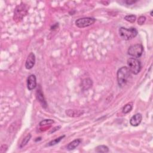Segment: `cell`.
I'll return each instance as SVG.
<instances>
[{
    "label": "cell",
    "mask_w": 153,
    "mask_h": 153,
    "mask_svg": "<svg viewBox=\"0 0 153 153\" xmlns=\"http://www.w3.org/2000/svg\"><path fill=\"white\" fill-rule=\"evenodd\" d=\"M142 120V115L140 113H137L135 115L132 116L130 120V124L134 127L138 126L141 124Z\"/></svg>",
    "instance_id": "9c48e42d"
},
{
    "label": "cell",
    "mask_w": 153,
    "mask_h": 153,
    "mask_svg": "<svg viewBox=\"0 0 153 153\" xmlns=\"http://www.w3.org/2000/svg\"><path fill=\"white\" fill-rule=\"evenodd\" d=\"M131 78V73L127 67L120 68L117 73V83L120 87H123L129 82Z\"/></svg>",
    "instance_id": "6da1fadb"
},
{
    "label": "cell",
    "mask_w": 153,
    "mask_h": 153,
    "mask_svg": "<svg viewBox=\"0 0 153 153\" xmlns=\"http://www.w3.org/2000/svg\"><path fill=\"white\" fill-rule=\"evenodd\" d=\"M25 4H21V5H18L16 10H15V13H14V16L15 18L17 19H21L25 16V13H26V8H25Z\"/></svg>",
    "instance_id": "8992f818"
},
{
    "label": "cell",
    "mask_w": 153,
    "mask_h": 153,
    "mask_svg": "<svg viewBox=\"0 0 153 153\" xmlns=\"http://www.w3.org/2000/svg\"><path fill=\"white\" fill-rule=\"evenodd\" d=\"M92 86V81L89 79V78H86L83 81V87L86 90L89 89L90 87H91Z\"/></svg>",
    "instance_id": "4fadbf2b"
},
{
    "label": "cell",
    "mask_w": 153,
    "mask_h": 153,
    "mask_svg": "<svg viewBox=\"0 0 153 153\" xmlns=\"http://www.w3.org/2000/svg\"><path fill=\"white\" fill-rule=\"evenodd\" d=\"M151 16H152V11L151 12Z\"/></svg>",
    "instance_id": "44dd1931"
},
{
    "label": "cell",
    "mask_w": 153,
    "mask_h": 153,
    "mask_svg": "<svg viewBox=\"0 0 153 153\" xmlns=\"http://www.w3.org/2000/svg\"><path fill=\"white\" fill-rule=\"evenodd\" d=\"M36 96H37V98L41 106L44 108H46L47 106V102L46 101V99H45L44 95L42 92V91L41 89H37V92H36Z\"/></svg>",
    "instance_id": "30bf717a"
},
{
    "label": "cell",
    "mask_w": 153,
    "mask_h": 153,
    "mask_svg": "<svg viewBox=\"0 0 153 153\" xmlns=\"http://www.w3.org/2000/svg\"><path fill=\"white\" fill-rule=\"evenodd\" d=\"M128 68L130 73L134 75L138 74L142 68V65L141 62L137 58H131L128 60Z\"/></svg>",
    "instance_id": "3957f363"
},
{
    "label": "cell",
    "mask_w": 153,
    "mask_h": 153,
    "mask_svg": "<svg viewBox=\"0 0 153 153\" xmlns=\"http://www.w3.org/2000/svg\"><path fill=\"white\" fill-rule=\"evenodd\" d=\"M37 86V78L34 74L30 75L27 80V87L29 91H32Z\"/></svg>",
    "instance_id": "ba28073f"
},
{
    "label": "cell",
    "mask_w": 153,
    "mask_h": 153,
    "mask_svg": "<svg viewBox=\"0 0 153 153\" xmlns=\"http://www.w3.org/2000/svg\"><path fill=\"white\" fill-rule=\"evenodd\" d=\"M54 122L55 121H54V120H53L52 119H45L40 123V126H43L53 124L54 123Z\"/></svg>",
    "instance_id": "ac0fdd59"
},
{
    "label": "cell",
    "mask_w": 153,
    "mask_h": 153,
    "mask_svg": "<svg viewBox=\"0 0 153 153\" xmlns=\"http://www.w3.org/2000/svg\"><path fill=\"white\" fill-rule=\"evenodd\" d=\"M31 138V134H28V135H27V136L23 139V140L22 141V143H21V146H20V148H22L24 147L27 144V143H28V142L30 141Z\"/></svg>",
    "instance_id": "2e32d148"
},
{
    "label": "cell",
    "mask_w": 153,
    "mask_h": 153,
    "mask_svg": "<svg viewBox=\"0 0 153 153\" xmlns=\"http://www.w3.org/2000/svg\"><path fill=\"white\" fill-rule=\"evenodd\" d=\"M119 34L123 40H129L137 37L138 35V31L134 28H126L121 27L119 30Z\"/></svg>",
    "instance_id": "7a4b0ae2"
},
{
    "label": "cell",
    "mask_w": 153,
    "mask_h": 153,
    "mask_svg": "<svg viewBox=\"0 0 153 153\" xmlns=\"http://www.w3.org/2000/svg\"><path fill=\"white\" fill-rule=\"evenodd\" d=\"M65 137V135H63V136H61V137H59V138H56V139H54V140L50 141V142L48 143V145H49V146H53V145H55L57 144V143H58L59 142H60V141L63 138H64Z\"/></svg>",
    "instance_id": "9a60e30c"
},
{
    "label": "cell",
    "mask_w": 153,
    "mask_h": 153,
    "mask_svg": "<svg viewBox=\"0 0 153 153\" xmlns=\"http://www.w3.org/2000/svg\"><path fill=\"white\" fill-rule=\"evenodd\" d=\"M95 151L96 152H109V148L106 145H99L95 148Z\"/></svg>",
    "instance_id": "7c38bea8"
},
{
    "label": "cell",
    "mask_w": 153,
    "mask_h": 153,
    "mask_svg": "<svg viewBox=\"0 0 153 153\" xmlns=\"http://www.w3.org/2000/svg\"><path fill=\"white\" fill-rule=\"evenodd\" d=\"M143 51V47L142 44H137L131 46L128 51V54L132 56L133 58H140Z\"/></svg>",
    "instance_id": "277c9868"
},
{
    "label": "cell",
    "mask_w": 153,
    "mask_h": 153,
    "mask_svg": "<svg viewBox=\"0 0 153 153\" xmlns=\"http://www.w3.org/2000/svg\"><path fill=\"white\" fill-rule=\"evenodd\" d=\"M133 109V104L132 103H129L126 105L123 108L122 111L124 114H126L129 113Z\"/></svg>",
    "instance_id": "5bb4252c"
},
{
    "label": "cell",
    "mask_w": 153,
    "mask_h": 153,
    "mask_svg": "<svg viewBox=\"0 0 153 153\" xmlns=\"http://www.w3.org/2000/svg\"><path fill=\"white\" fill-rule=\"evenodd\" d=\"M96 22V19L93 17H83L75 21V25L80 28H84L91 26Z\"/></svg>",
    "instance_id": "5b68a950"
},
{
    "label": "cell",
    "mask_w": 153,
    "mask_h": 153,
    "mask_svg": "<svg viewBox=\"0 0 153 153\" xmlns=\"http://www.w3.org/2000/svg\"><path fill=\"white\" fill-rule=\"evenodd\" d=\"M81 142H82V140L80 139H77L74 140L73 141L71 142L67 145V150H68L69 151H71L75 149L80 144Z\"/></svg>",
    "instance_id": "8fae6325"
},
{
    "label": "cell",
    "mask_w": 153,
    "mask_h": 153,
    "mask_svg": "<svg viewBox=\"0 0 153 153\" xmlns=\"http://www.w3.org/2000/svg\"><path fill=\"white\" fill-rule=\"evenodd\" d=\"M35 64V56L34 53L31 52L30 53L25 62V68L27 69H32Z\"/></svg>",
    "instance_id": "52a82bcc"
},
{
    "label": "cell",
    "mask_w": 153,
    "mask_h": 153,
    "mask_svg": "<svg viewBox=\"0 0 153 153\" xmlns=\"http://www.w3.org/2000/svg\"><path fill=\"white\" fill-rule=\"evenodd\" d=\"M124 19L130 23H134L136 21V16L133 14L127 15L124 17Z\"/></svg>",
    "instance_id": "e0dca14e"
},
{
    "label": "cell",
    "mask_w": 153,
    "mask_h": 153,
    "mask_svg": "<svg viewBox=\"0 0 153 153\" xmlns=\"http://www.w3.org/2000/svg\"><path fill=\"white\" fill-rule=\"evenodd\" d=\"M145 21H146V17L143 16H141L138 18V23L139 25H142L145 23Z\"/></svg>",
    "instance_id": "d6986e66"
},
{
    "label": "cell",
    "mask_w": 153,
    "mask_h": 153,
    "mask_svg": "<svg viewBox=\"0 0 153 153\" xmlns=\"http://www.w3.org/2000/svg\"><path fill=\"white\" fill-rule=\"evenodd\" d=\"M135 2H136L135 1H126V3L128 4H129V5L132 4H133Z\"/></svg>",
    "instance_id": "ffe728a7"
}]
</instances>
